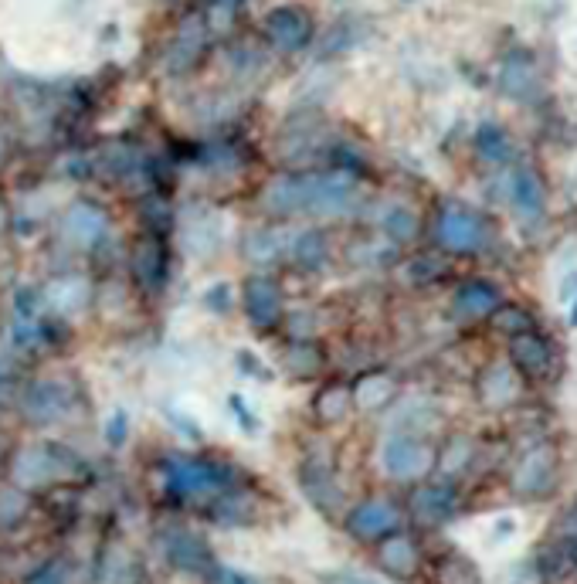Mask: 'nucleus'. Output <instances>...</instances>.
I'll list each match as a JSON object with an SVG mask.
<instances>
[{
	"mask_svg": "<svg viewBox=\"0 0 577 584\" xmlns=\"http://www.w3.org/2000/svg\"><path fill=\"white\" fill-rule=\"evenodd\" d=\"M211 517L218 520L221 527H248V523L258 517V496L248 493V489L231 486L211 500Z\"/></svg>",
	"mask_w": 577,
	"mask_h": 584,
	"instance_id": "obj_20",
	"label": "nucleus"
},
{
	"mask_svg": "<svg viewBox=\"0 0 577 584\" xmlns=\"http://www.w3.org/2000/svg\"><path fill=\"white\" fill-rule=\"evenodd\" d=\"M129 272L133 282L143 292H160L170 279V248L163 242V235L143 231L136 235L133 248H129Z\"/></svg>",
	"mask_w": 577,
	"mask_h": 584,
	"instance_id": "obj_6",
	"label": "nucleus"
},
{
	"mask_svg": "<svg viewBox=\"0 0 577 584\" xmlns=\"http://www.w3.org/2000/svg\"><path fill=\"white\" fill-rule=\"evenodd\" d=\"M228 405H231V411H235V418H238L241 432L255 435V432H258V428H262V425H258V418L252 415V408H248V405H245V401H241V398H231V401H228Z\"/></svg>",
	"mask_w": 577,
	"mask_h": 584,
	"instance_id": "obj_42",
	"label": "nucleus"
},
{
	"mask_svg": "<svg viewBox=\"0 0 577 584\" xmlns=\"http://www.w3.org/2000/svg\"><path fill=\"white\" fill-rule=\"evenodd\" d=\"M102 435H106V445H113V449H123L126 438H129V415H126V408H113V415L106 418V428H102Z\"/></svg>",
	"mask_w": 577,
	"mask_h": 584,
	"instance_id": "obj_36",
	"label": "nucleus"
},
{
	"mask_svg": "<svg viewBox=\"0 0 577 584\" xmlns=\"http://www.w3.org/2000/svg\"><path fill=\"white\" fill-rule=\"evenodd\" d=\"M286 252L292 255V262L303 265V269H320V265L326 262V252H330V245H326L323 231L303 228V231H296V235H289Z\"/></svg>",
	"mask_w": 577,
	"mask_h": 584,
	"instance_id": "obj_26",
	"label": "nucleus"
},
{
	"mask_svg": "<svg viewBox=\"0 0 577 584\" xmlns=\"http://www.w3.org/2000/svg\"><path fill=\"white\" fill-rule=\"evenodd\" d=\"M160 476H163V493L184 503L214 500V496H221L225 489L235 486V472L225 462L197 459V455H180V452L163 455Z\"/></svg>",
	"mask_w": 577,
	"mask_h": 584,
	"instance_id": "obj_2",
	"label": "nucleus"
},
{
	"mask_svg": "<svg viewBox=\"0 0 577 584\" xmlns=\"http://www.w3.org/2000/svg\"><path fill=\"white\" fill-rule=\"evenodd\" d=\"M238 367H241L245 374L258 377V381H265V377H269V371H265V367L258 364V357L252 354V350H238Z\"/></svg>",
	"mask_w": 577,
	"mask_h": 584,
	"instance_id": "obj_44",
	"label": "nucleus"
},
{
	"mask_svg": "<svg viewBox=\"0 0 577 584\" xmlns=\"http://www.w3.org/2000/svg\"><path fill=\"white\" fill-rule=\"evenodd\" d=\"M72 405H75V391L62 377H38V381H31L28 388H21V394H17V408H21L24 422L38 428L62 422L68 411H72Z\"/></svg>",
	"mask_w": 577,
	"mask_h": 584,
	"instance_id": "obj_5",
	"label": "nucleus"
},
{
	"mask_svg": "<svg viewBox=\"0 0 577 584\" xmlns=\"http://www.w3.org/2000/svg\"><path fill=\"white\" fill-rule=\"evenodd\" d=\"M89 303H92V286L85 276H58L41 292V306H48L51 316H58V320L85 313Z\"/></svg>",
	"mask_w": 577,
	"mask_h": 584,
	"instance_id": "obj_16",
	"label": "nucleus"
},
{
	"mask_svg": "<svg viewBox=\"0 0 577 584\" xmlns=\"http://www.w3.org/2000/svg\"><path fill=\"white\" fill-rule=\"evenodd\" d=\"M163 557H167L170 568L197 574V578H211L214 571V554L208 540L194 530H167L163 534Z\"/></svg>",
	"mask_w": 577,
	"mask_h": 584,
	"instance_id": "obj_10",
	"label": "nucleus"
},
{
	"mask_svg": "<svg viewBox=\"0 0 577 584\" xmlns=\"http://www.w3.org/2000/svg\"><path fill=\"white\" fill-rule=\"evenodd\" d=\"M398 523L401 513L391 500H364L347 513V530L357 540H384L398 530Z\"/></svg>",
	"mask_w": 577,
	"mask_h": 584,
	"instance_id": "obj_12",
	"label": "nucleus"
},
{
	"mask_svg": "<svg viewBox=\"0 0 577 584\" xmlns=\"http://www.w3.org/2000/svg\"><path fill=\"white\" fill-rule=\"evenodd\" d=\"M204 48H208V31H204V21L201 17H187V21L177 28L174 41H170L163 65H167L170 75H184V72H191L197 62H201Z\"/></svg>",
	"mask_w": 577,
	"mask_h": 584,
	"instance_id": "obj_17",
	"label": "nucleus"
},
{
	"mask_svg": "<svg viewBox=\"0 0 577 584\" xmlns=\"http://www.w3.org/2000/svg\"><path fill=\"white\" fill-rule=\"evenodd\" d=\"M299 486H303L306 500L316 506L326 517H333V513L340 510L343 503V489L337 483V476H333V466H326L323 459H306L303 466H299Z\"/></svg>",
	"mask_w": 577,
	"mask_h": 584,
	"instance_id": "obj_13",
	"label": "nucleus"
},
{
	"mask_svg": "<svg viewBox=\"0 0 577 584\" xmlns=\"http://www.w3.org/2000/svg\"><path fill=\"white\" fill-rule=\"evenodd\" d=\"M204 306H208L211 313H228V306H231L228 282H218V286H211L208 292H204Z\"/></svg>",
	"mask_w": 577,
	"mask_h": 584,
	"instance_id": "obj_40",
	"label": "nucleus"
},
{
	"mask_svg": "<svg viewBox=\"0 0 577 584\" xmlns=\"http://www.w3.org/2000/svg\"><path fill=\"white\" fill-rule=\"evenodd\" d=\"M435 235L449 252H476L486 242V225H482L476 211L462 208V204H445L442 214H438Z\"/></svg>",
	"mask_w": 577,
	"mask_h": 584,
	"instance_id": "obj_9",
	"label": "nucleus"
},
{
	"mask_svg": "<svg viewBox=\"0 0 577 584\" xmlns=\"http://www.w3.org/2000/svg\"><path fill=\"white\" fill-rule=\"evenodd\" d=\"M384 231L391 242L408 245L411 238H418V214L411 208H391L384 214Z\"/></svg>",
	"mask_w": 577,
	"mask_h": 584,
	"instance_id": "obj_34",
	"label": "nucleus"
},
{
	"mask_svg": "<svg viewBox=\"0 0 577 584\" xmlns=\"http://www.w3.org/2000/svg\"><path fill=\"white\" fill-rule=\"evenodd\" d=\"M571 326H577V303L571 306Z\"/></svg>",
	"mask_w": 577,
	"mask_h": 584,
	"instance_id": "obj_47",
	"label": "nucleus"
},
{
	"mask_svg": "<svg viewBox=\"0 0 577 584\" xmlns=\"http://www.w3.org/2000/svg\"><path fill=\"white\" fill-rule=\"evenodd\" d=\"M79 469H82L79 455L65 449V445H55V442L24 445V449H17L11 462V479L17 489H38L55 483V479L79 476Z\"/></svg>",
	"mask_w": 577,
	"mask_h": 584,
	"instance_id": "obj_3",
	"label": "nucleus"
},
{
	"mask_svg": "<svg viewBox=\"0 0 577 584\" xmlns=\"http://www.w3.org/2000/svg\"><path fill=\"white\" fill-rule=\"evenodd\" d=\"M510 197H513V208L520 211V218L537 221L540 214H544V184H540V177L533 174V170L527 167L513 170Z\"/></svg>",
	"mask_w": 577,
	"mask_h": 584,
	"instance_id": "obj_23",
	"label": "nucleus"
},
{
	"mask_svg": "<svg viewBox=\"0 0 577 584\" xmlns=\"http://www.w3.org/2000/svg\"><path fill=\"white\" fill-rule=\"evenodd\" d=\"M499 306H503V296H499V289L486 279L462 282L452 296V309L459 316H465V320H486V316H493Z\"/></svg>",
	"mask_w": 577,
	"mask_h": 584,
	"instance_id": "obj_19",
	"label": "nucleus"
},
{
	"mask_svg": "<svg viewBox=\"0 0 577 584\" xmlns=\"http://www.w3.org/2000/svg\"><path fill=\"white\" fill-rule=\"evenodd\" d=\"M377 564H381L387 574H394V578H411L421 564V554L411 537L387 534L381 540V547H377Z\"/></svg>",
	"mask_w": 577,
	"mask_h": 584,
	"instance_id": "obj_21",
	"label": "nucleus"
},
{
	"mask_svg": "<svg viewBox=\"0 0 577 584\" xmlns=\"http://www.w3.org/2000/svg\"><path fill=\"white\" fill-rule=\"evenodd\" d=\"M262 31H265V38H269L272 48H279V51H303L309 41H313L316 24H313V14H309L306 7L282 4V7H275V11L265 14Z\"/></svg>",
	"mask_w": 577,
	"mask_h": 584,
	"instance_id": "obj_7",
	"label": "nucleus"
},
{
	"mask_svg": "<svg viewBox=\"0 0 577 584\" xmlns=\"http://www.w3.org/2000/svg\"><path fill=\"white\" fill-rule=\"evenodd\" d=\"M479 398L489 408H506L516 398V374L510 364L496 360L479 374Z\"/></svg>",
	"mask_w": 577,
	"mask_h": 584,
	"instance_id": "obj_22",
	"label": "nucleus"
},
{
	"mask_svg": "<svg viewBox=\"0 0 577 584\" xmlns=\"http://www.w3.org/2000/svg\"><path fill=\"white\" fill-rule=\"evenodd\" d=\"M211 581L214 584H262V581L255 578V574H248V571H241V568H231V564H214Z\"/></svg>",
	"mask_w": 577,
	"mask_h": 584,
	"instance_id": "obj_38",
	"label": "nucleus"
},
{
	"mask_svg": "<svg viewBox=\"0 0 577 584\" xmlns=\"http://www.w3.org/2000/svg\"><path fill=\"white\" fill-rule=\"evenodd\" d=\"M136 581V564L126 547H109L106 564L99 571V584H133Z\"/></svg>",
	"mask_w": 577,
	"mask_h": 584,
	"instance_id": "obj_32",
	"label": "nucleus"
},
{
	"mask_svg": "<svg viewBox=\"0 0 577 584\" xmlns=\"http://www.w3.org/2000/svg\"><path fill=\"white\" fill-rule=\"evenodd\" d=\"M357 201V177L350 170H299L269 180L262 191L265 211L275 218H340Z\"/></svg>",
	"mask_w": 577,
	"mask_h": 584,
	"instance_id": "obj_1",
	"label": "nucleus"
},
{
	"mask_svg": "<svg viewBox=\"0 0 577 584\" xmlns=\"http://www.w3.org/2000/svg\"><path fill=\"white\" fill-rule=\"evenodd\" d=\"M31 510V500H28V489H17V486H7L0 489V527L11 530L17 527Z\"/></svg>",
	"mask_w": 577,
	"mask_h": 584,
	"instance_id": "obj_33",
	"label": "nucleus"
},
{
	"mask_svg": "<svg viewBox=\"0 0 577 584\" xmlns=\"http://www.w3.org/2000/svg\"><path fill=\"white\" fill-rule=\"evenodd\" d=\"M4 157H7V143H4V136H0V163H4Z\"/></svg>",
	"mask_w": 577,
	"mask_h": 584,
	"instance_id": "obj_46",
	"label": "nucleus"
},
{
	"mask_svg": "<svg viewBox=\"0 0 577 584\" xmlns=\"http://www.w3.org/2000/svg\"><path fill=\"white\" fill-rule=\"evenodd\" d=\"M510 357L513 364L520 367L530 381H544V377L554 371V354H550L547 340L533 330H520L510 337Z\"/></svg>",
	"mask_w": 577,
	"mask_h": 584,
	"instance_id": "obj_18",
	"label": "nucleus"
},
{
	"mask_svg": "<svg viewBox=\"0 0 577 584\" xmlns=\"http://www.w3.org/2000/svg\"><path fill=\"white\" fill-rule=\"evenodd\" d=\"M455 510H459V493L449 483H425L411 496V517L421 527H442L455 517Z\"/></svg>",
	"mask_w": 577,
	"mask_h": 584,
	"instance_id": "obj_15",
	"label": "nucleus"
},
{
	"mask_svg": "<svg viewBox=\"0 0 577 584\" xmlns=\"http://www.w3.org/2000/svg\"><path fill=\"white\" fill-rule=\"evenodd\" d=\"M17 394H21V388H17L14 371H11V367L0 364V408H4V405H14Z\"/></svg>",
	"mask_w": 577,
	"mask_h": 584,
	"instance_id": "obj_41",
	"label": "nucleus"
},
{
	"mask_svg": "<svg viewBox=\"0 0 577 584\" xmlns=\"http://www.w3.org/2000/svg\"><path fill=\"white\" fill-rule=\"evenodd\" d=\"M513 493L523 496V500H537V496H547L557 483V455L547 445H537L533 452L523 455L513 469Z\"/></svg>",
	"mask_w": 577,
	"mask_h": 584,
	"instance_id": "obj_11",
	"label": "nucleus"
},
{
	"mask_svg": "<svg viewBox=\"0 0 577 584\" xmlns=\"http://www.w3.org/2000/svg\"><path fill=\"white\" fill-rule=\"evenodd\" d=\"M557 551L567 557V564H571V568H577V506L571 513H567L564 530H561V537H557Z\"/></svg>",
	"mask_w": 577,
	"mask_h": 584,
	"instance_id": "obj_37",
	"label": "nucleus"
},
{
	"mask_svg": "<svg viewBox=\"0 0 577 584\" xmlns=\"http://www.w3.org/2000/svg\"><path fill=\"white\" fill-rule=\"evenodd\" d=\"M533 85H537V75H533V62L523 51L506 58L503 65V92L513 99H530L533 96Z\"/></svg>",
	"mask_w": 577,
	"mask_h": 584,
	"instance_id": "obj_27",
	"label": "nucleus"
},
{
	"mask_svg": "<svg viewBox=\"0 0 577 584\" xmlns=\"http://www.w3.org/2000/svg\"><path fill=\"white\" fill-rule=\"evenodd\" d=\"M289 248V231L282 228H255L245 235V259L255 265H269L275 259H282Z\"/></svg>",
	"mask_w": 577,
	"mask_h": 584,
	"instance_id": "obj_24",
	"label": "nucleus"
},
{
	"mask_svg": "<svg viewBox=\"0 0 577 584\" xmlns=\"http://www.w3.org/2000/svg\"><path fill=\"white\" fill-rule=\"evenodd\" d=\"M31 584H72V571H68L65 561H51L48 568H41L34 574Z\"/></svg>",
	"mask_w": 577,
	"mask_h": 584,
	"instance_id": "obj_39",
	"label": "nucleus"
},
{
	"mask_svg": "<svg viewBox=\"0 0 577 584\" xmlns=\"http://www.w3.org/2000/svg\"><path fill=\"white\" fill-rule=\"evenodd\" d=\"M62 231L75 248H85V252H89V248H96L102 238H106L109 214L92 201H75L72 208L65 211Z\"/></svg>",
	"mask_w": 577,
	"mask_h": 584,
	"instance_id": "obj_14",
	"label": "nucleus"
},
{
	"mask_svg": "<svg viewBox=\"0 0 577 584\" xmlns=\"http://www.w3.org/2000/svg\"><path fill=\"white\" fill-rule=\"evenodd\" d=\"M7 228V211H4V201H0V231Z\"/></svg>",
	"mask_w": 577,
	"mask_h": 584,
	"instance_id": "obj_45",
	"label": "nucleus"
},
{
	"mask_svg": "<svg viewBox=\"0 0 577 584\" xmlns=\"http://www.w3.org/2000/svg\"><path fill=\"white\" fill-rule=\"evenodd\" d=\"M394 391H398V384H394L391 374H364L350 388L353 408L357 411H381L387 401L394 398Z\"/></svg>",
	"mask_w": 577,
	"mask_h": 584,
	"instance_id": "obj_25",
	"label": "nucleus"
},
{
	"mask_svg": "<svg viewBox=\"0 0 577 584\" xmlns=\"http://www.w3.org/2000/svg\"><path fill=\"white\" fill-rule=\"evenodd\" d=\"M320 584H381V581L367 578V574H357V571H330V574H323Z\"/></svg>",
	"mask_w": 577,
	"mask_h": 584,
	"instance_id": "obj_43",
	"label": "nucleus"
},
{
	"mask_svg": "<svg viewBox=\"0 0 577 584\" xmlns=\"http://www.w3.org/2000/svg\"><path fill=\"white\" fill-rule=\"evenodd\" d=\"M435 578H438V584H482V574L476 568V561L459 554V551L445 554L442 561H438Z\"/></svg>",
	"mask_w": 577,
	"mask_h": 584,
	"instance_id": "obj_29",
	"label": "nucleus"
},
{
	"mask_svg": "<svg viewBox=\"0 0 577 584\" xmlns=\"http://www.w3.org/2000/svg\"><path fill=\"white\" fill-rule=\"evenodd\" d=\"M476 150L482 160L489 163H503L506 157H510V136H506L503 126L496 123H482L476 130Z\"/></svg>",
	"mask_w": 577,
	"mask_h": 584,
	"instance_id": "obj_30",
	"label": "nucleus"
},
{
	"mask_svg": "<svg viewBox=\"0 0 577 584\" xmlns=\"http://www.w3.org/2000/svg\"><path fill=\"white\" fill-rule=\"evenodd\" d=\"M241 306H245V316L255 330H275L286 316V299H282L279 282L269 276H252L245 279V289H241Z\"/></svg>",
	"mask_w": 577,
	"mask_h": 584,
	"instance_id": "obj_8",
	"label": "nucleus"
},
{
	"mask_svg": "<svg viewBox=\"0 0 577 584\" xmlns=\"http://www.w3.org/2000/svg\"><path fill=\"white\" fill-rule=\"evenodd\" d=\"M469 455H472V445L465 442V438H452L449 449H445L442 455H435V462H438V469H442V472H449V476H455V472H462V469H465Z\"/></svg>",
	"mask_w": 577,
	"mask_h": 584,
	"instance_id": "obj_35",
	"label": "nucleus"
},
{
	"mask_svg": "<svg viewBox=\"0 0 577 584\" xmlns=\"http://www.w3.org/2000/svg\"><path fill=\"white\" fill-rule=\"evenodd\" d=\"M286 367L296 377H313L323 367V350L313 340H296L286 350Z\"/></svg>",
	"mask_w": 577,
	"mask_h": 584,
	"instance_id": "obj_31",
	"label": "nucleus"
},
{
	"mask_svg": "<svg viewBox=\"0 0 577 584\" xmlns=\"http://www.w3.org/2000/svg\"><path fill=\"white\" fill-rule=\"evenodd\" d=\"M435 455L438 452L432 449V442H425L421 435L394 432L381 445V466L398 483H415V479H425L435 469Z\"/></svg>",
	"mask_w": 577,
	"mask_h": 584,
	"instance_id": "obj_4",
	"label": "nucleus"
},
{
	"mask_svg": "<svg viewBox=\"0 0 577 584\" xmlns=\"http://www.w3.org/2000/svg\"><path fill=\"white\" fill-rule=\"evenodd\" d=\"M350 408H353V394H350L347 384H326V388L313 398L316 418L326 422V425L343 422V418L350 415Z\"/></svg>",
	"mask_w": 577,
	"mask_h": 584,
	"instance_id": "obj_28",
	"label": "nucleus"
}]
</instances>
